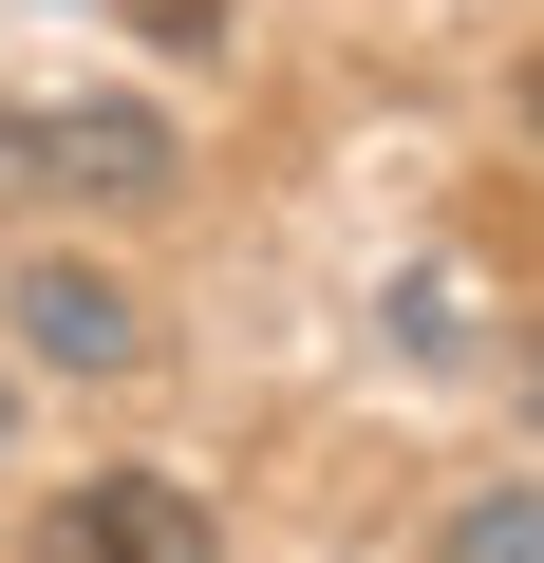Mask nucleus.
<instances>
[{
    "label": "nucleus",
    "instance_id": "obj_2",
    "mask_svg": "<svg viewBox=\"0 0 544 563\" xmlns=\"http://www.w3.org/2000/svg\"><path fill=\"white\" fill-rule=\"evenodd\" d=\"M38 563H225V526H207V488H169V470H95V488L38 507Z\"/></svg>",
    "mask_w": 544,
    "mask_h": 563
},
{
    "label": "nucleus",
    "instance_id": "obj_5",
    "mask_svg": "<svg viewBox=\"0 0 544 563\" xmlns=\"http://www.w3.org/2000/svg\"><path fill=\"white\" fill-rule=\"evenodd\" d=\"M0 451H20V376H0Z\"/></svg>",
    "mask_w": 544,
    "mask_h": 563
},
{
    "label": "nucleus",
    "instance_id": "obj_4",
    "mask_svg": "<svg viewBox=\"0 0 544 563\" xmlns=\"http://www.w3.org/2000/svg\"><path fill=\"white\" fill-rule=\"evenodd\" d=\"M451 563H525V488H469L451 507Z\"/></svg>",
    "mask_w": 544,
    "mask_h": 563
},
{
    "label": "nucleus",
    "instance_id": "obj_1",
    "mask_svg": "<svg viewBox=\"0 0 544 563\" xmlns=\"http://www.w3.org/2000/svg\"><path fill=\"white\" fill-rule=\"evenodd\" d=\"M0 169L20 188H169V113H132V95H20L0 113Z\"/></svg>",
    "mask_w": 544,
    "mask_h": 563
},
{
    "label": "nucleus",
    "instance_id": "obj_3",
    "mask_svg": "<svg viewBox=\"0 0 544 563\" xmlns=\"http://www.w3.org/2000/svg\"><path fill=\"white\" fill-rule=\"evenodd\" d=\"M20 357L38 376H132L151 357V301H132L113 263H20Z\"/></svg>",
    "mask_w": 544,
    "mask_h": 563
}]
</instances>
